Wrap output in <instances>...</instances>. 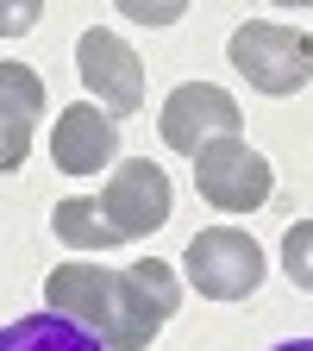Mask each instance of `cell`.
<instances>
[{"mask_svg": "<svg viewBox=\"0 0 313 351\" xmlns=\"http://www.w3.org/2000/svg\"><path fill=\"white\" fill-rule=\"evenodd\" d=\"M195 189L207 207L219 213H257L276 189V169L263 151H251L245 138H213L201 157H195Z\"/></svg>", "mask_w": 313, "mask_h": 351, "instance_id": "3", "label": "cell"}, {"mask_svg": "<svg viewBox=\"0 0 313 351\" xmlns=\"http://www.w3.org/2000/svg\"><path fill=\"white\" fill-rule=\"evenodd\" d=\"M132 19H175V13H182V7H138V0H132V7H125Z\"/></svg>", "mask_w": 313, "mask_h": 351, "instance_id": "15", "label": "cell"}, {"mask_svg": "<svg viewBox=\"0 0 313 351\" xmlns=\"http://www.w3.org/2000/svg\"><path fill=\"white\" fill-rule=\"evenodd\" d=\"M226 57L257 95H301L313 82V32L276 25V19H245L226 44Z\"/></svg>", "mask_w": 313, "mask_h": 351, "instance_id": "1", "label": "cell"}, {"mask_svg": "<svg viewBox=\"0 0 313 351\" xmlns=\"http://www.w3.org/2000/svg\"><path fill=\"white\" fill-rule=\"evenodd\" d=\"M0 351H107V345L88 339L82 326L57 320L51 307H44V314H25L13 326H0Z\"/></svg>", "mask_w": 313, "mask_h": 351, "instance_id": "11", "label": "cell"}, {"mask_svg": "<svg viewBox=\"0 0 313 351\" xmlns=\"http://www.w3.org/2000/svg\"><path fill=\"white\" fill-rule=\"evenodd\" d=\"M38 19H44L38 0H13V7H0V38H19V32H32Z\"/></svg>", "mask_w": 313, "mask_h": 351, "instance_id": "14", "label": "cell"}, {"mask_svg": "<svg viewBox=\"0 0 313 351\" xmlns=\"http://www.w3.org/2000/svg\"><path fill=\"white\" fill-rule=\"evenodd\" d=\"M38 119H44V75L25 63H0V176L25 163Z\"/></svg>", "mask_w": 313, "mask_h": 351, "instance_id": "10", "label": "cell"}, {"mask_svg": "<svg viewBox=\"0 0 313 351\" xmlns=\"http://www.w3.org/2000/svg\"><path fill=\"white\" fill-rule=\"evenodd\" d=\"M276 351H313V339H288V345H276Z\"/></svg>", "mask_w": 313, "mask_h": 351, "instance_id": "16", "label": "cell"}, {"mask_svg": "<svg viewBox=\"0 0 313 351\" xmlns=\"http://www.w3.org/2000/svg\"><path fill=\"white\" fill-rule=\"evenodd\" d=\"M282 270L295 289L313 295V219H295V226L282 232Z\"/></svg>", "mask_w": 313, "mask_h": 351, "instance_id": "13", "label": "cell"}, {"mask_svg": "<svg viewBox=\"0 0 313 351\" xmlns=\"http://www.w3.org/2000/svg\"><path fill=\"white\" fill-rule=\"evenodd\" d=\"M238 125H245L238 101L226 95V88H213V82H182L163 101V119H157L163 145L182 151V157H201L213 138H238Z\"/></svg>", "mask_w": 313, "mask_h": 351, "instance_id": "6", "label": "cell"}, {"mask_svg": "<svg viewBox=\"0 0 313 351\" xmlns=\"http://www.w3.org/2000/svg\"><path fill=\"white\" fill-rule=\"evenodd\" d=\"M113 157H119V125L95 101H75V107L57 113V125H51V163L63 176H101Z\"/></svg>", "mask_w": 313, "mask_h": 351, "instance_id": "9", "label": "cell"}, {"mask_svg": "<svg viewBox=\"0 0 313 351\" xmlns=\"http://www.w3.org/2000/svg\"><path fill=\"white\" fill-rule=\"evenodd\" d=\"M182 307V276L169 270L163 257H145L119 270V326L107 339V351H145Z\"/></svg>", "mask_w": 313, "mask_h": 351, "instance_id": "2", "label": "cell"}, {"mask_svg": "<svg viewBox=\"0 0 313 351\" xmlns=\"http://www.w3.org/2000/svg\"><path fill=\"white\" fill-rule=\"evenodd\" d=\"M44 301H51V314L82 326L88 339H113L119 326V270H101V263H57L51 276H44Z\"/></svg>", "mask_w": 313, "mask_h": 351, "instance_id": "7", "label": "cell"}, {"mask_svg": "<svg viewBox=\"0 0 313 351\" xmlns=\"http://www.w3.org/2000/svg\"><path fill=\"white\" fill-rule=\"evenodd\" d=\"M169 207H175L169 176H163V163H151V157H125V163L107 176V189H101V213H107V226H113L119 239L157 232L163 219H169Z\"/></svg>", "mask_w": 313, "mask_h": 351, "instance_id": "8", "label": "cell"}, {"mask_svg": "<svg viewBox=\"0 0 313 351\" xmlns=\"http://www.w3.org/2000/svg\"><path fill=\"white\" fill-rule=\"evenodd\" d=\"M182 270H188V282H195L207 301H245V295H257V282H263V245H257L251 232H238V226H207V232L188 245Z\"/></svg>", "mask_w": 313, "mask_h": 351, "instance_id": "4", "label": "cell"}, {"mask_svg": "<svg viewBox=\"0 0 313 351\" xmlns=\"http://www.w3.org/2000/svg\"><path fill=\"white\" fill-rule=\"evenodd\" d=\"M51 232H57L69 251H107V245H119V232L107 226V213H101L95 195H69V201H57Z\"/></svg>", "mask_w": 313, "mask_h": 351, "instance_id": "12", "label": "cell"}, {"mask_svg": "<svg viewBox=\"0 0 313 351\" xmlns=\"http://www.w3.org/2000/svg\"><path fill=\"white\" fill-rule=\"evenodd\" d=\"M75 69H82L88 95H95V107L107 119H132L145 107V63H138V51H132L119 32L88 25L75 38Z\"/></svg>", "mask_w": 313, "mask_h": 351, "instance_id": "5", "label": "cell"}]
</instances>
